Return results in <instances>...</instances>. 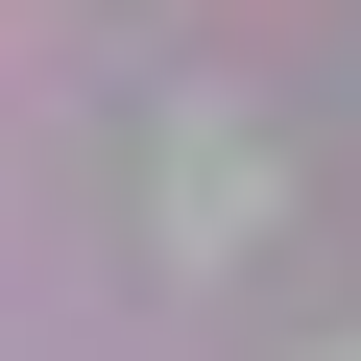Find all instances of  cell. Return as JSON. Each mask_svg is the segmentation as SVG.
Instances as JSON below:
<instances>
[{
  "label": "cell",
  "mask_w": 361,
  "mask_h": 361,
  "mask_svg": "<svg viewBox=\"0 0 361 361\" xmlns=\"http://www.w3.org/2000/svg\"><path fill=\"white\" fill-rule=\"evenodd\" d=\"M337 361H361V337H337Z\"/></svg>",
  "instance_id": "1"
}]
</instances>
